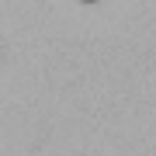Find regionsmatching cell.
I'll use <instances>...</instances> for the list:
<instances>
[{
	"instance_id": "obj_1",
	"label": "cell",
	"mask_w": 156,
	"mask_h": 156,
	"mask_svg": "<svg viewBox=\"0 0 156 156\" xmlns=\"http://www.w3.org/2000/svg\"><path fill=\"white\" fill-rule=\"evenodd\" d=\"M80 4H97V0H80Z\"/></svg>"
}]
</instances>
